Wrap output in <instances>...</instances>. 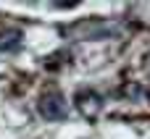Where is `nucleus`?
I'll list each match as a JSON object with an SVG mask.
<instances>
[{"label":"nucleus","mask_w":150,"mask_h":139,"mask_svg":"<svg viewBox=\"0 0 150 139\" xmlns=\"http://www.w3.org/2000/svg\"><path fill=\"white\" fill-rule=\"evenodd\" d=\"M98 105H100V100H98L95 92H82V95H79V108H82L87 116H95V113H98Z\"/></svg>","instance_id":"nucleus-3"},{"label":"nucleus","mask_w":150,"mask_h":139,"mask_svg":"<svg viewBox=\"0 0 150 139\" xmlns=\"http://www.w3.org/2000/svg\"><path fill=\"white\" fill-rule=\"evenodd\" d=\"M21 47V32L13 26H0V53H16Z\"/></svg>","instance_id":"nucleus-2"},{"label":"nucleus","mask_w":150,"mask_h":139,"mask_svg":"<svg viewBox=\"0 0 150 139\" xmlns=\"http://www.w3.org/2000/svg\"><path fill=\"white\" fill-rule=\"evenodd\" d=\"M40 113H42V118H47V121H61V118H66L69 105H66V100H63L58 92H47V95L40 100Z\"/></svg>","instance_id":"nucleus-1"}]
</instances>
